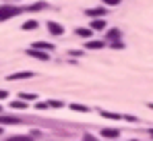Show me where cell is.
I'll return each instance as SVG.
<instances>
[{"label": "cell", "instance_id": "4fadbf2b", "mask_svg": "<svg viewBox=\"0 0 153 141\" xmlns=\"http://www.w3.org/2000/svg\"><path fill=\"white\" fill-rule=\"evenodd\" d=\"M76 35H81V38H89V35H91V29L81 27V29H76Z\"/></svg>", "mask_w": 153, "mask_h": 141}, {"label": "cell", "instance_id": "f1b7e54d", "mask_svg": "<svg viewBox=\"0 0 153 141\" xmlns=\"http://www.w3.org/2000/svg\"><path fill=\"white\" fill-rule=\"evenodd\" d=\"M132 141H134V139H132Z\"/></svg>", "mask_w": 153, "mask_h": 141}, {"label": "cell", "instance_id": "4316f807", "mask_svg": "<svg viewBox=\"0 0 153 141\" xmlns=\"http://www.w3.org/2000/svg\"><path fill=\"white\" fill-rule=\"evenodd\" d=\"M0 133H2V127H0Z\"/></svg>", "mask_w": 153, "mask_h": 141}, {"label": "cell", "instance_id": "7c38bea8", "mask_svg": "<svg viewBox=\"0 0 153 141\" xmlns=\"http://www.w3.org/2000/svg\"><path fill=\"white\" fill-rule=\"evenodd\" d=\"M105 27V21L103 19H95L93 23H91V29H103Z\"/></svg>", "mask_w": 153, "mask_h": 141}, {"label": "cell", "instance_id": "30bf717a", "mask_svg": "<svg viewBox=\"0 0 153 141\" xmlns=\"http://www.w3.org/2000/svg\"><path fill=\"white\" fill-rule=\"evenodd\" d=\"M33 48H35V50H50V48H54V46H52V44H46V42H35Z\"/></svg>", "mask_w": 153, "mask_h": 141}, {"label": "cell", "instance_id": "9a60e30c", "mask_svg": "<svg viewBox=\"0 0 153 141\" xmlns=\"http://www.w3.org/2000/svg\"><path fill=\"white\" fill-rule=\"evenodd\" d=\"M102 116H105V118H112V120H120V114H114V112H102Z\"/></svg>", "mask_w": 153, "mask_h": 141}, {"label": "cell", "instance_id": "ba28073f", "mask_svg": "<svg viewBox=\"0 0 153 141\" xmlns=\"http://www.w3.org/2000/svg\"><path fill=\"white\" fill-rule=\"evenodd\" d=\"M85 46L89 48V50H100V48H103V42H100V40H93V42H87Z\"/></svg>", "mask_w": 153, "mask_h": 141}, {"label": "cell", "instance_id": "9c48e42d", "mask_svg": "<svg viewBox=\"0 0 153 141\" xmlns=\"http://www.w3.org/2000/svg\"><path fill=\"white\" fill-rule=\"evenodd\" d=\"M44 8H46V2H35V4L27 6V10H31V13H35V10H44Z\"/></svg>", "mask_w": 153, "mask_h": 141}, {"label": "cell", "instance_id": "8fae6325", "mask_svg": "<svg viewBox=\"0 0 153 141\" xmlns=\"http://www.w3.org/2000/svg\"><path fill=\"white\" fill-rule=\"evenodd\" d=\"M23 29H25V31L37 29V21H25V23H23Z\"/></svg>", "mask_w": 153, "mask_h": 141}, {"label": "cell", "instance_id": "52a82bcc", "mask_svg": "<svg viewBox=\"0 0 153 141\" xmlns=\"http://www.w3.org/2000/svg\"><path fill=\"white\" fill-rule=\"evenodd\" d=\"M29 54L35 56V58H39V60H48V54H46V52H39V50H35V48H31Z\"/></svg>", "mask_w": 153, "mask_h": 141}, {"label": "cell", "instance_id": "44dd1931", "mask_svg": "<svg viewBox=\"0 0 153 141\" xmlns=\"http://www.w3.org/2000/svg\"><path fill=\"white\" fill-rule=\"evenodd\" d=\"M21 98H23V100H33L35 95H33V94H21Z\"/></svg>", "mask_w": 153, "mask_h": 141}, {"label": "cell", "instance_id": "5bb4252c", "mask_svg": "<svg viewBox=\"0 0 153 141\" xmlns=\"http://www.w3.org/2000/svg\"><path fill=\"white\" fill-rule=\"evenodd\" d=\"M71 108L76 110V112H87V110H89L87 106H81V104H71Z\"/></svg>", "mask_w": 153, "mask_h": 141}, {"label": "cell", "instance_id": "cb8c5ba5", "mask_svg": "<svg viewBox=\"0 0 153 141\" xmlns=\"http://www.w3.org/2000/svg\"><path fill=\"white\" fill-rule=\"evenodd\" d=\"M6 95H8V94H6L4 89H0V100H6Z\"/></svg>", "mask_w": 153, "mask_h": 141}, {"label": "cell", "instance_id": "7a4b0ae2", "mask_svg": "<svg viewBox=\"0 0 153 141\" xmlns=\"http://www.w3.org/2000/svg\"><path fill=\"white\" fill-rule=\"evenodd\" d=\"M33 77V73L31 70H23V73H15V75H8L6 79L8 81H17V79H31Z\"/></svg>", "mask_w": 153, "mask_h": 141}, {"label": "cell", "instance_id": "e0dca14e", "mask_svg": "<svg viewBox=\"0 0 153 141\" xmlns=\"http://www.w3.org/2000/svg\"><path fill=\"white\" fill-rule=\"evenodd\" d=\"M8 141H33L31 137H27V135H19V137H10Z\"/></svg>", "mask_w": 153, "mask_h": 141}, {"label": "cell", "instance_id": "8992f818", "mask_svg": "<svg viewBox=\"0 0 153 141\" xmlns=\"http://www.w3.org/2000/svg\"><path fill=\"white\" fill-rule=\"evenodd\" d=\"M103 15H105V8H89V10H87V17H93V19L103 17Z\"/></svg>", "mask_w": 153, "mask_h": 141}, {"label": "cell", "instance_id": "83f0119b", "mask_svg": "<svg viewBox=\"0 0 153 141\" xmlns=\"http://www.w3.org/2000/svg\"><path fill=\"white\" fill-rule=\"evenodd\" d=\"M0 110H2V108H0Z\"/></svg>", "mask_w": 153, "mask_h": 141}, {"label": "cell", "instance_id": "5b68a950", "mask_svg": "<svg viewBox=\"0 0 153 141\" xmlns=\"http://www.w3.org/2000/svg\"><path fill=\"white\" fill-rule=\"evenodd\" d=\"M0 124H21V118H17V116H2V114H0Z\"/></svg>", "mask_w": 153, "mask_h": 141}, {"label": "cell", "instance_id": "7402d4cb", "mask_svg": "<svg viewBox=\"0 0 153 141\" xmlns=\"http://www.w3.org/2000/svg\"><path fill=\"white\" fill-rule=\"evenodd\" d=\"M83 141H97V139H95L93 135H85V137H83Z\"/></svg>", "mask_w": 153, "mask_h": 141}, {"label": "cell", "instance_id": "6da1fadb", "mask_svg": "<svg viewBox=\"0 0 153 141\" xmlns=\"http://www.w3.org/2000/svg\"><path fill=\"white\" fill-rule=\"evenodd\" d=\"M23 8H17V6H0V21H6V19H13L17 15H21Z\"/></svg>", "mask_w": 153, "mask_h": 141}, {"label": "cell", "instance_id": "3957f363", "mask_svg": "<svg viewBox=\"0 0 153 141\" xmlns=\"http://www.w3.org/2000/svg\"><path fill=\"white\" fill-rule=\"evenodd\" d=\"M48 31H50L52 35H62V33H64V27H62V25L60 23H48Z\"/></svg>", "mask_w": 153, "mask_h": 141}, {"label": "cell", "instance_id": "d6986e66", "mask_svg": "<svg viewBox=\"0 0 153 141\" xmlns=\"http://www.w3.org/2000/svg\"><path fill=\"white\" fill-rule=\"evenodd\" d=\"M48 106H50V108H60V106H62V102H58V100H50V102H48Z\"/></svg>", "mask_w": 153, "mask_h": 141}, {"label": "cell", "instance_id": "ac0fdd59", "mask_svg": "<svg viewBox=\"0 0 153 141\" xmlns=\"http://www.w3.org/2000/svg\"><path fill=\"white\" fill-rule=\"evenodd\" d=\"M10 108H17V110H23V108H27V106L23 104V102H13V104H10Z\"/></svg>", "mask_w": 153, "mask_h": 141}, {"label": "cell", "instance_id": "484cf974", "mask_svg": "<svg viewBox=\"0 0 153 141\" xmlns=\"http://www.w3.org/2000/svg\"><path fill=\"white\" fill-rule=\"evenodd\" d=\"M149 108H153V104H149Z\"/></svg>", "mask_w": 153, "mask_h": 141}, {"label": "cell", "instance_id": "d4e9b609", "mask_svg": "<svg viewBox=\"0 0 153 141\" xmlns=\"http://www.w3.org/2000/svg\"><path fill=\"white\" fill-rule=\"evenodd\" d=\"M149 135H151V139H153V131H149Z\"/></svg>", "mask_w": 153, "mask_h": 141}, {"label": "cell", "instance_id": "603a6c76", "mask_svg": "<svg viewBox=\"0 0 153 141\" xmlns=\"http://www.w3.org/2000/svg\"><path fill=\"white\" fill-rule=\"evenodd\" d=\"M35 108H37V110H46V108H48V104H37Z\"/></svg>", "mask_w": 153, "mask_h": 141}, {"label": "cell", "instance_id": "2e32d148", "mask_svg": "<svg viewBox=\"0 0 153 141\" xmlns=\"http://www.w3.org/2000/svg\"><path fill=\"white\" fill-rule=\"evenodd\" d=\"M108 38H110V40H116V38H120V31H118V29H110V31H108Z\"/></svg>", "mask_w": 153, "mask_h": 141}, {"label": "cell", "instance_id": "ffe728a7", "mask_svg": "<svg viewBox=\"0 0 153 141\" xmlns=\"http://www.w3.org/2000/svg\"><path fill=\"white\" fill-rule=\"evenodd\" d=\"M105 4H110V6H116V4H120V0H103Z\"/></svg>", "mask_w": 153, "mask_h": 141}, {"label": "cell", "instance_id": "277c9868", "mask_svg": "<svg viewBox=\"0 0 153 141\" xmlns=\"http://www.w3.org/2000/svg\"><path fill=\"white\" fill-rule=\"evenodd\" d=\"M120 131L118 129H102V137H108V139H118Z\"/></svg>", "mask_w": 153, "mask_h": 141}]
</instances>
